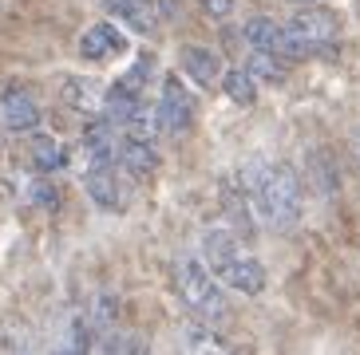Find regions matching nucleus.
I'll list each match as a JSON object with an SVG mask.
<instances>
[{
  "instance_id": "f257e3e1",
  "label": "nucleus",
  "mask_w": 360,
  "mask_h": 355,
  "mask_svg": "<svg viewBox=\"0 0 360 355\" xmlns=\"http://www.w3.org/2000/svg\"><path fill=\"white\" fill-rule=\"evenodd\" d=\"M233 229H206L202 233V261L222 284H230L242 296H262L265 293V264L242 245Z\"/></svg>"
},
{
  "instance_id": "f03ea898",
  "label": "nucleus",
  "mask_w": 360,
  "mask_h": 355,
  "mask_svg": "<svg viewBox=\"0 0 360 355\" xmlns=\"http://www.w3.org/2000/svg\"><path fill=\"white\" fill-rule=\"evenodd\" d=\"M245 186H250L254 209L265 225H274V229H293L297 217H301V186H297V174L285 162L250 166Z\"/></svg>"
},
{
  "instance_id": "7ed1b4c3",
  "label": "nucleus",
  "mask_w": 360,
  "mask_h": 355,
  "mask_svg": "<svg viewBox=\"0 0 360 355\" xmlns=\"http://www.w3.org/2000/svg\"><path fill=\"white\" fill-rule=\"evenodd\" d=\"M174 288H179V300L198 316L202 324L226 320V312H230V304L222 296V284L206 269V261H179L174 264Z\"/></svg>"
},
{
  "instance_id": "20e7f679",
  "label": "nucleus",
  "mask_w": 360,
  "mask_h": 355,
  "mask_svg": "<svg viewBox=\"0 0 360 355\" xmlns=\"http://www.w3.org/2000/svg\"><path fill=\"white\" fill-rule=\"evenodd\" d=\"M281 28H285V48H281V55H313L340 36V16L333 8H301Z\"/></svg>"
},
{
  "instance_id": "39448f33",
  "label": "nucleus",
  "mask_w": 360,
  "mask_h": 355,
  "mask_svg": "<svg viewBox=\"0 0 360 355\" xmlns=\"http://www.w3.org/2000/svg\"><path fill=\"white\" fill-rule=\"evenodd\" d=\"M155 119H159L162 135H182V130L194 123V99H191V91H186L179 79H167V83H162Z\"/></svg>"
},
{
  "instance_id": "423d86ee",
  "label": "nucleus",
  "mask_w": 360,
  "mask_h": 355,
  "mask_svg": "<svg viewBox=\"0 0 360 355\" xmlns=\"http://www.w3.org/2000/svg\"><path fill=\"white\" fill-rule=\"evenodd\" d=\"M0 126L12 135H32L40 126V103L24 87H4L0 91Z\"/></svg>"
},
{
  "instance_id": "0eeeda50",
  "label": "nucleus",
  "mask_w": 360,
  "mask_h": 355,
  "mask_svg": "<svg viewBox=\"0 0 360 355\" xmlns=\"http://www.w3.org/2000/svg\"><path fill=\"white\" fill-rule=\"evenodd\" d=\"M127 52V36L123 28L111 20H99L79 36V55L87 63H107V60H119V55Z\"/></svg>"
},
{
  "instance_id": "6e6552de",
  "label": "nucleus",
  "mask_w": 360,
  "mask_h": 355,
  "mask_svg": "<svg viewBox=\"0 0 360 355\" xmlns=\"http://www.w3.org/2000/svg\"><path fill=\"white\" fill-rule=\"evenodd\" d=\"M60 99H64V107L79 111L84 119H99L103 115L107 87L99 79H91V75H68L64 87H60Z\"/></svg>"
},
{
  "instance_id": "1a4fd4ad",
  "label": "nucleus",
  "mask_w": 360,
  "mask_h": 355,
  "mask_svg": "<svg viewBox=\"0 0 360 355\" xmlns=\"http://www.w3.org/2000/svg\"><path fill=\"white\" fill-rule=\"evenodd\" d=\"M115 166H123L127 174L143 178L159 166V150H155V138H135V135H119L115 147Z\"/></svg>"
},
{
  "instance_id": "9d476101",
  "label": "nucleus",
  "mask_w": 360,
  "mask_h": 355,
  "mask_svg": "<svg viewBox=\"0 0 360 355\" xmlns=\"http://www.w3.org/2000/svg\"><path fill=\"white\" fill-rule=\"evenodd\" d=\"M84 186L103 209H123V194L115 182V162H84Z\"/></svg>"
},
{
  "instance_id": "9b49d317",
  "label": "nucleus",
  "mask_w": 360,
  "mask_h": 355,
  "mask_svg": "<svg viewBox=\"0 0 360 355\" xmlns=\"http://www.w3.org/2000/svg\"><path fill=\"white\" fill-rule=\"evenodd\" d=\"M182 72L191 75L198 87H214L218 79H222V60H218L210 48L186 43V48H182Z\"/></svg>"
},
{
  "instance_id": "f8f14e48",
  "label": "nucleus",
  "mask_w": 360,
  "mask_h": 355,
  "mask_svg": "<svg viewBox=\"0 0 360 355\" xmlns=\"http://www.w3.org/2000/svg\"><path fill=\"white\" fill-rule=\"evenodd\" d=\"M107 12L111 16H119L123 24H131L135 32H143V36H150L155 32V24H159V12H155V0H103Z\"/></svg>"
},
{
  "instance_id": "ddd939ff",
  "label": "nucleus",
  "mask_w": 360,
  "mask_h": 355,
  "mask_svg": "<svg viewBox=\"0 0 360 355\" xmlns=\"http://www.w3.org/2000/svg\"><path fill=\"white\" fill-rule=\"evenodd\" d=\"M245 40H250V48H257V52L281 55V48H285V28L277 20H269V16H254V20L245 24Z\"/></svg>"
},
{
  "instance_id": "4468645a",
  "label": "nucleus",
  "mask_w": 360,
  "mask_h": 355,
  "mask_svg": "<svg viewBox=\"0 0 360 355\" xmlns=\"http://www.w3.org/2000/svg\"><path fill=\"white\" fill-rule=\"evenodd\" d=\"M52 355H87V316L84 312H68L64 328L56 335V351Z\"/></svg>"
},
{
  "instance_id": "2eb2a0df",
  "label": "nucleus",
  "mask_w": 360,
  "mask_h": 355,
  "mask_svg": "<svg viewBox=\"0 0 360 355\" xmlns=\"http://www.w3.org/2000/svg\"><path fill=\"white\" fill-rule=\"evenodd\" d=\"M28 154H32V166L40 170V174H56V170L68 162L64 142H60V138H52V135H36L32 147H28Z\"/></svg>"
},
{
  "instance_id": "dca6fc26",
  "label": "nucleus",
  "mask_w": 360,
  "mask_h": 355,
  "mask_svg": "<svg viewBox=\"0 0 360 355\" xmlns=\"http://www.w3.org/2000/svg\"><path fill=\"white\" fill-rule=\"evenodd\" d=\"M257 79L245 67H230V72H222V91H226V99H233L238 107H250L257 99Z\"/></svg>"
},
{
  "instance_id": "f3484780",
  "label": "nucleus",
  "mask_w": 360,
  "mask_h": 355,
  "mask_svg": "<svg viewBox=\"0 0 360 355\" xmlns=\"http://www.w3.org/2000/svg\"><path fill=\"white\" fill-rule=\"evenodd\" d=\"M245 72L254 75V79H265V83H281V79H285V63H281V55H277V52H257V48H254Z\"/></svg>"
},
{
  "instance_id": "a211bd4d",
  "label": "nucleus",
  "mask_w": 360,
  "mask_h": 355,
  "mask_svg": "<svg viewBox=\"0 0 360 355\" xmlns=\"http://www.w3.org/2000/svg\"><path fill=\"white\" fill-rule=\"evenodd\" d=\"M186 351H191V355H230L218 335L202 328V320L194 328H186Z\"/></svg>"
},
{
  "instance_id": "6ab92c4d",
  "label": "nucleus",
  "mask_w": 360,
  "mask_h": 355,
  "mask_svg": "<svg viewBox=\"0 0 360 355\" xmlns=\"http://www.w3.org/2000/svg\"><path fill=\"white\" fill-rule=\"evenodd\" d=\"M202 12L210 16V20H226V16H233V0H198Z\"/></svg>"
},
{
  "instance_id": "aec40b11",
  "label": "nucleus",
  "mask_w": 360,
  "mask_h": 355,
  "mask_svg": "<svg viewBox=\"0 0 360 355\" xmlns=\"http://www.w3.org/2000/svg\"><path fill=\"white\" fill-rule=\"evenodd\" d=\"M119 355H147V344L143 340H127V344L119 347Z\"/></svg>"
},
{
  "instance_id": "412c9836",
  "label": "nucleus",
  "mask_w": 360,
  "mask_h": 355,
  "mask_svg": "<svg viewBox=\"0 0 360 355\" xmlns=\"http://www.w3.org/2000/svg\"><path fill=\"white\" fill-rule=\"evenodd\" d=\"M12 355H40V351H36L32 344H20V347H16V351H12Z\"/></svg>"
}]
</instances>
